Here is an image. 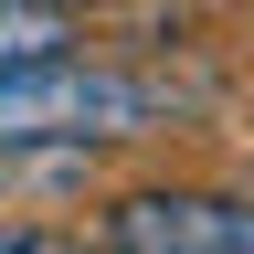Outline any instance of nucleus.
Returning a JSON list of instances; mask_svg holds the SVG:
<instances>
[{
    "mask_svg": "<svg viewBox=\"0 0 254 254\" xmlns=\"http://www.w3.org/2000/svg\"><path fill=\"white\" fill-rule=\"evenodd\" d=\"M180 127V95L106 53H32L0 64V159L11 148H95V138H159Z\"/></svg>",
    "mask_w": 254,
    "mask_h": 254,
    "instance_id": "f257e3e1",
    "label": "nucleus"
},
{
    "mask_svg": "<svg viewBox=\"0 0 254 254\" xmlns=\"http://www.w3.org/2000/svg\"><path fill=\"white\" fill-rule=\"evenodd\" d=\"M95 254H254V201L201 180H138L95 201Z\"/></svg>",
    "mask_w": 254,
    "mask_h": 254,
    "instance_id": "f03ea898",
    "label": "nucleus"
},
{
    "mask_svg": "<svg viewBox=\"0 0 254 254\" xmlns=\"http://www.w3.org/2000/svg\"><path fill=\"white\" fill-rule=\"evenodd\" d=\"M64 43H74L64 0H0V64H32V53H64Z\"/></svg>",
    "mask_w": 254,
    "mask_h": 254,
    "instance_id": "7ed1b4c3",
    "label": "nucleus"
},
{
    "mask_svg": "<svg viewBox=\"0 0 254 254\" xmlns=\"http://www.w3.org/2000/svg\"><path fill=\"white\" fill-rule=\"evenodd\" d=\"M0 254H95V244L53 233V222H32V212H0Z\"/></svg>",
    "mask_w": 254,
    "mask_h": 254,
    "instance_id": "20e7f679",
    "label": "nucleus"
}]
</instances>
